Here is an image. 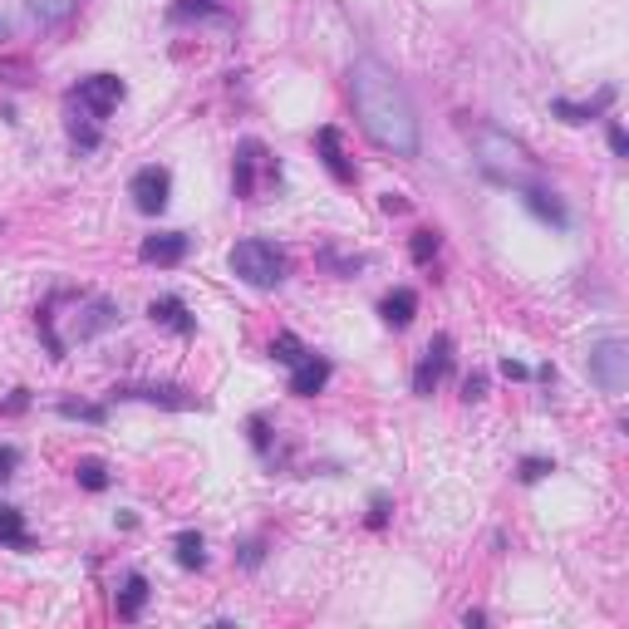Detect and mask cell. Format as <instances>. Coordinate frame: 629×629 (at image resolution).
I'll list each match as a JSON object with an SVG mask.
<instances>
[{
  "label": "cell",
  "mask_w": 629,
  "mask_h": 629,
  "mask_svg": "<svg viewBox=\"0 0 629 629\" xmlns=\"http://www.w3.org/2000/svg\"><path fill=\"white\" fill-rule=\"evenodd\" d=\"M349 104L364 128V138L394 158H418V114L413 99L394 79V69L374 55H359L349 64Z\"/></svg>",
  "instance_id": "cell-1"
},
{
  "label": "cell",
  "mask_w": 629,
  "mask_h": 629,
  "mask_svg": "<svg viewBox=\"0 0 629 629\" xmlns=\"http://www.w3.org/2000/svg\"><path fill=\"white\" fill-rule=\"evenodd\" d=\"M472 153H477V168L487 172L492 182H502V187H526V182L536 177L531 148L516 143L512 133L492 128V123H482V128L472 133Z\"/></svg>",
  "instance_id": "cell-2"
},
{
  "label": "cell",
  "mask_w": 629,
  "mask_h": 629,
  "mask_svg": "<svg viewBox=\"0 0 629 629\" xmlns=\"http://www.w3.org/2000/svg\"><path fill=\"white\" fill-rule=\"evenodd\" d=\"M231 276L241 281V286L251 290H276L286 281V251L276 246V241H266V236H246V241H236L227 256Z\"/></svg>",
  "instance_id": "cell-3"
},
{
  "label": "cell",
  "mask_w": 629,
  "mask_h": 629,
  "mask_svg": "<svg viewBox=\"0 0 629 629\" xmlns=\"http://www.w3.org/2000/svg\"><path fill=\"white\" fill-rule=\"evenodd\" d=\"M271 182H281V163L271 158V148L261 138H241L236 158H231V192L241 202H256L261 187H271Z\"/></svg>",
  "instance_id": "cell-4"
},
{
  "label": "cell",
  "mask_w": 629,
  "mask_h": 629,
  "mask_svg": "<svg viewBox=\"0 0 629 629\" xmlns=\"http://www.w3.org/2000/svg\"><path fill=\"white\" fill-rule=\"evenodd\" d=\"M123 94H128V84L118 74H89L69 89V109H79V118H89V123H104L123 104Z\"/></svg>",
  "instance_id": "cell-5"
},
{
  "label": "cell",
  "mask_w": 629,
  "mask_h": 629,
  "mask_svg": "<svg viewBox=\"0 0 629 629\" xmlns=\"http://www.w3.org/2000/svg\"><path fill=\"white\" fill-rule=\"evenodd\" d=\"M590 379L605 389V394H625L629 389V344L620 335H600L590 340Z\"/></svg>",
  "instance_id": "cell-6"
},
{
  "label": "cell",
  "mask_w": 629,
  "mask_h": 629,
  "mask_svg": "<svg viewBox=\"0 0 629 629\" xmlns=\"http://www.w3.org/2000/svg\"><path fill=\"white\" fill-rule=\"evenodd\" d=\"M128 197H133V207L143 212V217H163L172 202V172L163 163H148V168L133 172V182H128Z\"/></svg>",
  "instance_id": "cell-7"
},
{
  "label": "cell",
  "mask_w": 629,
  "mask_h": 629,
  "mask_svg": "<svg viewBox=\"0 0 629 629\" xmlns=\"http://www.w3.org/2000/svg\"><path fill=\"white\" fill-rule=\"evenodd\" d=\"M448 369H453V335H433L428 349L418 354V364H413V394H418V399H433L438 384L448 379Z\"/></svg>",
  "instance_id": "cell-8"
},
{
  "label": "cell",
  "mask_w": 629,
  "mask_h": 629,
  "mask_svg": "<svg viewBox=\"0 0 629 629\" xmlns=\"http://www.w3.org/2000/svg\"><path fill=\"white\" fill-rule=\"evenodd\" d=\"M109 399L123 403H153V408H172V413H187V408H202V399L182 384H114Z\"/></svg>",
  "instance_id": "cell-9"
},
{
  "label": "cell",
  "mask_w": 629,
  "mask_h": 629,
  "mask_svg": "<svg viewBox=\"0 0 629 629\" xmlns=\"http://www.w3.org/2000/svg\"><path fill=\"white\" fill-rule=\"evenodd\" d=\"M118 320H123L118 300H109V295H79V315H74V335H79V340H99L104 330H114Z\"/></svg>",
  "instance_id": "cell-10"
},
{
  "label": "cell",
  "mask_w": 629,
  "mask_h": 629,
  "mask_svg": "<svg viewBox=\"0 0 629 629\" xmlns=\"http://www.w3.org/2000/svg\"><path fill=\"white\" fill-rule=\"evenodd\" d=\"M516 192H521V202H526V212H531L536 222H546V227H556V231L571 227V212H566V202H561V197H556L546 182H536V177H531V182H526V187H516Z\"/></svg>",
  "instance_id": "cell-11"
},
{
  "label": "cell",
  "mask_w": 629,
  "mask_h": 629,
  "mask_svg": "<svg viewBox=\"0 0 629 629\" xmlns=\"http://www.w3.org/2000/svg\"><path fill=\"white\" fill-rule=\"evenodd\" d=\"M187 251H192V236H187V231H153V236H143V246H138V256H143L148 266H182Z\"/></svg>",
  "instance_id": "cell-12"
},
{
  "label": "cell",
  "mask_w": 629,
  "mask_h": 629,
  "mask_svg": "<svg viewBox=\"0 0 629 629\" xmlns=\"http://www.w3.org/2000/svg\"><path fill=\"white\" fill-rule=\"evenodd\" d=\"M330 374H335V364H330L325 354H315V349H310V354L290 369V394H295V399H315V394H325Z\"/></svg>",
  "instance_id": "cell-13"
},
{
  "label": "cell",
  "mask_w": 629,
  "mask_h": 629,
  "mask_svg": "<svg viewBox=\"0 0 629 629\" xmlns=\"http://www.w3.org/2000/svg\"><path fill=\"white\" fill-rule=\"evenodd\" d=\"M148 320L153 325H163V330H172V335H197V315L187 310V300L182 295H158L153 305H148Z\"/></svg>",
  "instance_id": "cell-14"
},
{
  "label": "cell",
  "mask_w": 629,
  "mask_h": 629,
  "mask_svg": "<svg viewBox=\"0 0 629 629\" xmlns=\"http://www.w3.org/2000/svg\"><path fill=\"white\" fill-rule=\"evenodd\" d=\"M315 153H320V163L330 168L335 182H354V177H359V168H354V163H349V153H344L340 128H320V133H315Z\"/></svg>",
  "instance_id": "cell-15"
},
{
  "label": "cell",
  "mask_w": 629,
  "mask_h": 629,
  "mask_svg": "<svg viewBox=\"0 0 629 629\" xmlns=\"http://www.w3.org/2000/svg\"><path fill=\"white\" fill-rule=\"evenodd\" d=\"M413 315H418V290L399 286V290H389V295L379 300V320H384L389 330H408Z\"/></svg>",
  "instance_id": "cell-16"
},
{
  "label": "cell",
  "mask_w": 629,
  "mask_h": 629,
  "mask_svg": "<svg viewBox=\"0 0 629 629\" xmlns=\"http://www.w3.org/2000/svg\"><path fill=\"white\" fill-rule=\"evenodd\" d=\"M0 551H35V536L25 526V512L0 502Z\"/></svg>",
  "instance_id": "cell-17"
},
{
  "label": "cell",
  "mask_w": 629,
  "mask_h": 629,
  "mask_svg": "<svg viewBox=\"0 0 629 629\" xmlns=\"http://www.w3.org/2000/svg\"><path fill=\"white\" fill-rule=\"evenodd\" d=\"M610 104H615V89H600V94H595L590 104H571V99H556V104H551V114L561 118V123H590V118L605 114Z\"/></svg>",
  "instance_id": "cell-18"
},
{
  "label": "cell",
  "mask_w": 629,
  "mask_h": 629,
  "mask_svg": "<svg viewBox=\"0 0 629 629\" xmlns=\"http://www.w3.org/2000/svg\"><path fill=\"white\" fill-rule=\"evenodd\" d=\"M227 10H231L227 0H177L168 10V20L172 25H192V20L202 25V20H227Z\"/></svg>",
  "instance_id": "cell-19"
},
{
  "label": "cell",
  "mask_w": 629,
  "mask_h": 629,
  "mask_svg": "<svg viewBox=\"0 0 629 629\" xmlns=\"http://www.w3.org/2000/svg\"><path fill=\"white\" fill-rule=\"evenodd\" d=\"M148 595H153V590H148V575L143 571H128V580H123V590H118V620H138V615H143V605H148Z\"/></svg>",
  "instance_id": "cell-20"
},
{
  "label": "cell",
  "mask_w": 629,
  "mask_h": 629,
  "mask_svg": "<svg viewBox=\"0 0 629 629\" xmlns=\"http://www.w3.org/2000/svg\"><path fill=\"white\" fill-rule=\"evenodd\" d=\"M172 551H177V566L182 571H207V541H202V531H177L172 536Z\"/></svg>",
  "instance_id": "cell-21"
},
{
  "label": "cell",
  "mask_w": 629,
  "mask_h": 629,
  "mask_svg": "<svg viewBox=\"0 0 629 629\" xmlns=\"http://www.w3.org/2000/svg\"><path fill=\"white\" fill-rule=\"evenodd\" d=\"M59 418H69V423H94V428H104L109 423V403H84V399H59L55 403Z\"/></svg>",
  "instance_id": "cell-22"
},
{
  "label": "cell",
  "mask_w": 629,
  "mask_h": 629,
  "mask_svg": "<svg viewBox=\"0 0 629 629\" xmlns=\"http://www.w3.org/2000/svg\"><path fill=\"white\" fill-rule=\"evenodd\" d=\"M74 482L84 487V492H109V462H99V458H79L74 462Z\"/></svg>",
  "instance_id": "cell-23"
},
{
  "label": "cell",
  "mask_w": 629,
  "mask_h": 629,
  "mask_svg": "<svg viewBox=\"0 0 629 629\" xmlns=\"http://www.w3.org/2000/svg\"><path fill=\"white\" fill-rule=\"evenodd\" d=\"M305 354H310V344L300 340V335H290V330H281V335L271 340V359H276V364H286V369H295Z\"/></svg>",
  "instance_id": "cell-24"
},
{
  "label": "cell",
  "mask_w": 629,
  "mask_h": 629,
  "mask_svg": "<svg viewBox=\"0 0 629 629\" xmlns=\"http://www.w3.org/2000/svg\"><path fill=\"white\" fill-rule=\"evenodd\" d=\"M30 5V15L40 20V25H64L74 10H79V0H25Z\"/></svg>",
  "instance_id": "cell-25"
},
{
  "label": "cell",
  "mask_w": 629,
  "mask_h": 629,
  "mask_svg": "<svg viewBox=\"0 0 629 629\" xmlns=\"http://www.w3.org/2000/svg\"><path fill=\"white\" fill-rule=\"evenodd\" d=\"M438 251H443V236H438V231H433V227L413 231V241H408V256H413V266H428Z\"/></svg>",
  "instance_id": "cell-26"
},
{
  "label": "cell",
  "mask_w": 629,
  "mask_h": 629,
  "mask_svg": "<svg viewBox=\"0 0 629 629\" xmlns=\"http://www.w3.org/2000/svg\"><path fill=\"white\" fill-rule=\"evenodd\" d=\"M246 433H251V448H256L261 458H271V443H276V433H271V423H266V413H251V423H246Z\"/></svg>",
  "instance_id": "cell-27"
},
{
  "label": "cell",
  "mask_w": 629,
  "mask_h": 629,
  "mask_svg": "<svg viewBox=\"0 0 629 629\" xmlns=\"http://www.w3.org/2000/svg\"><path fill=\"white\" fill-rule=\"evenodd\" d=\"M261 561H266V541H261V536H251V541L236 546V566H241V571H261Z\"/></svg>",
  "instance_id": "cell-28"
},
{
  "label": "cell",
  "mask_w": 629,
  "mask_h": 629,
  "mask_svg": "<svg viewBox=\"0 0 629 629\" xmlns=\"http://www.w3.org/2000/svg\"><path fill=\"white\" fill-rule=\"evenodd\" d=\"M320 266H330L335 276H354V271H364V256H335L330 246L320 251Z\"/></svg>",
  "instance_id": "cell-29"
},
{
  "label": "cell",
  "mask_w": 629,
  "mask_h": 629,
  "mask_svg": "<svg viewBox=\"0 0 629 629\" xmlns=\"http://www.w3.org/2000/svg\"><path fill=\"white\" fill-rule=\"evenodd\" d=\"M546 472H556V462H551V458H521V472H516V477H521L526 487H536Z\"/></svg>",
  "instance_id": "cell-30"
},
{
  "label": "cell",
  "mask_w": 629,
  "mask_h": 629,
  "mask_svg": "<svg viewBox=\"0 0 629 629\" xmlns=\"http://www.w3.org/2000/svg\"><path fill=\"white\" fill-rule=\"evenodd\" d=\"M462 399L467 403L487 399V374H467V379H462Z\"/></svg>",
  "instance_id": "cell-31"
},
{
  "label": "cell",
  "mask_w": 629,
  "mask_h": 629,
  "mask_svg": "<svg viewBox=\"0 0 629 629\" xmlns=\"http://www.w3.org/2000/svg\"><path fill=\"white\" fill-rule=\"evenodd\" d=\"M389 512H394V502H389V497H384V492H379V497H374V502H369V526H374V531H379V526H384V521H389Z\"/></svg>",
  "instance_id": "cell-32"
},
{
  "label": "cell",
  "mask_w": 629,
  "mask_h": 629,
  "mask_svg": "<svg viewBox=\"0 0 629 629\" xmlns=\"http://www.w3.org/2000/svg\"><path fill=\"white\" fill-rule=\"evenodd\" d=\"M15 467H20V448L0 443V482H10V477H15Z\"/></svg>",
  "instance_id": "cell-33"
},
{
  "label": "cell",
  "mask_w": 629,
  "mask_h": 629,
  "mask_svg": "<svg viewBox=\"0 0 629 629\" xmlns=\"http://www.w3.org/2000/svg\"><path fill=\"white\" fill-rule=\"evenodd\" d=\"M605 138H610V153H615V158H629V133L615 118H610V133H605Z\"/></svg>",
  "instance_id": "cell-34"
},
{
  "label": "cell",
  "mask_w": 629,
  "mask_h": 629,
  "mask_svg": "<svg viewBox=\"0 0 629 629\" xmlns=\"http://www.w3.org/2000/svg\"><path fill=\"white\" fill-rule=\"evenodd\" d=\"M502 379H512V384H521V379H531V369H526L521 359H512V354H507V359H502Z\"/></svg>",
  "instance_id": "cell-35"
},
{
  "label": "cell",
  "mask_w": 629,
  "mask_h": 629,
  "mask_svg": "<svg viewBox=\"0 0 629 629\" xmlns=\"http://www.w3.org/2000/svg\"><path fill=\"white\" fill-rule=\"evenodd\" d=\"M379 207H384L389 217H403V212H408V197H399V192H384V197H379Z\"/></svg>",
  "instance_id": "cell-36"
},
{
  "label": "cell",
  "mask_w": 629,
  "mask_h": 629,
  "mask_svg": "<svg viewBox=\"0 0 629 629\" xmlns=\"http://www.w3.org/2000/svg\"><path fill=\"white\" fill-rule=\"evenodd\" d=\"M30 408V389H15L10 399H5V413H25Z\"/></svg>",
  "instance_id": "cell-37"
},
{
  "label": "cell",
  "mask_w": 629,
  "mask_h": 629,
  "mask_svg": "<svg viewBox=\"0 0 629 629\" xmlns=\"http://www.w3.org/2000/svg\"><path fill=\"white\" fill-rule=\"evenodd\" d=\"M5 35H10V25H5V20H0V40H5Z\"/></svg>",
  "instance_id": "cell-38"
}]
</instances>
